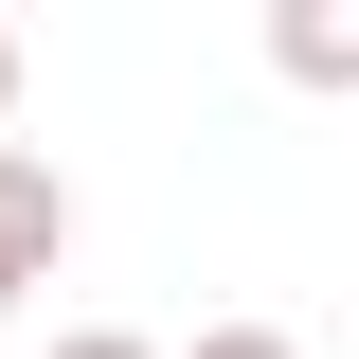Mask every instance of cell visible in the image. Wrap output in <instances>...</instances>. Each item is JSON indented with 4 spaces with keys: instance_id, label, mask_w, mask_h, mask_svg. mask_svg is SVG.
Returning a JSON list of instances; mask_svg holds the SVG:
<instances>
[{
    "instance_id": "6da1fadb",
    "label": "cell",
    "mask_w": 359,
    "mask_h": 359,
    "mask_svg": "<svg viewBox=\"0 0 359 359\" xmlns=\"http://www.w3.org/2000/svg\"><path fill=\"white\" fill-rule=\"evenodd\" d=\"M54 269H72V180H54L36 144H0V323L36 306Z\"/></svg>"
},
{
    "instance_id": "5b68a950",
    "label": "cell",
    "mask_w": 359,
    "mask_h": 359,
    "mask_svg": "<svg viewBox=\"0 0 359 359\" xmlns=\"http://www.w3.org/2000/svg\"><path fill=\"white\" fill-rule=\"evenodd\" d=\"M0 126H18V18H0Z\"/></svg>"
},
{
    "instance_id": "277c9868",
    "label": "cell",
    "mask_w": 359,
    "mask_h": 359,
    "mask_svg": "<svg viewBox=\"0 0 359 359\" xmlns=\"http://www.w3.org/2000/svg\"><path fill=\"white\" fill-rule=\"evenodd\" d=\"M36 359H162V341H144V323H54Z\"/></svg>"
},
{
    "instance_id": "7a4b0ae2",
    "label": "cell",
    "mask_w": 359,
    "mask_h": 359,
    "mask_svg": "<svg viewBox=\"0 0 359 359\" xmlns=\"http://www.w3.org/2000/svg\"><path fill=\"white\" fill-rule=\"evenodd\" d=\"M269 72L341 108V90H359V0H269Z\"/></svg>"
},
{
    "instance_id": "3957f363",
    "label": "cell",
    "mask_w": 359,
    "mask_h": 359,
    "mask_svg": "<svg viewBox=\"0 0 359 359\" xmlns=\"http://www.w3.org/2000/svg\"><path fill=\"white\" fill-rule=\"evenodd\" d=\"M162 359H306L287 323H198V341H162Z\"/></svg>"
}]
</instances>
